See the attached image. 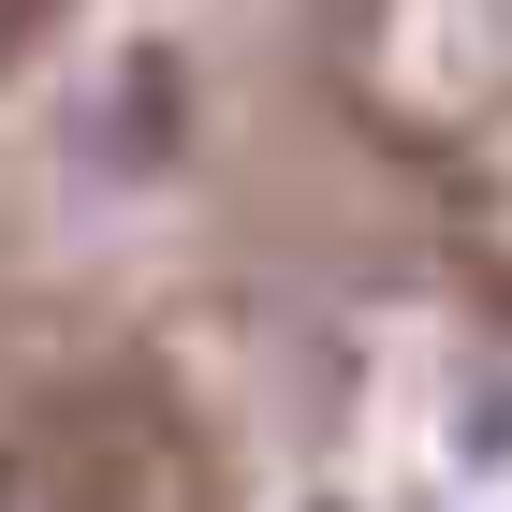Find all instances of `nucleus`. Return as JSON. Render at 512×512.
<instances>
[{"mask_svg":"<svg viewBox=\"0 0 512 512\" xmlns=\"http://www.w3.org/2000/svg\"><path fill=\"white\" fill-rule=\"evenodd\" d=\"M278 161L366 293L512 337V0H293Z\"/></svg>","mask_w":512,"mask_h":512,"instance_id":"nucleus-1","label":"nucleus"},{"mask_svg":"<svg viewBox=\"0 0 512 512\" xmlns=\"http://www.w3.org/2000/svg\"><path fill=\"white\" fill-rule=\"evenodd\" d=\"M0 512H264V395L205 278L0 249Z\"/></svg>","mask_w":512,"mask_h":512,"instance_id":"nucleus-2","label":"nucleus"}]
</instances>
